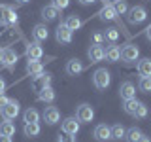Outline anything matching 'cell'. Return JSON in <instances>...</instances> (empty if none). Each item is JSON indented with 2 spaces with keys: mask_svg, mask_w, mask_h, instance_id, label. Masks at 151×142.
<instances>
[{
  "mask_svg": "<svg viewBox=\"0 0 151 142\" xmlns=\"http://www.w3.org/2000/svg\"><path fill=\"white\" fill-rule=\"evenodd\" d=\"M119 97L123 101H127V99H136V87L132 82H123L119 85Z\"/></svg>",
  "mask_w": 151,
  "mask_h": 142,
  "instance_id": "11",
  "label": "cell"
},
{
  "mask_svg": "<svg viewBox=\"0 0 151 142\" xmlns=\"http://www.w3.org/2000/svg\"><path fill=\"white\" fill-rule=\"evenodd\" d=\"M104 51H106V57H104V59H108L110 63H117V61L121 59V47L115 46V44H110Z\"/></svg>",
  "mask_w": 151,
  "mask_h": 142,
  "instance_id": "16",
  "label": "cell"
},
{
  "mask_svg": "<svg viewBox=\"0 0 151 142\" xmlns=\"http://www.w3.org/2000/svg\"><path fill=\"white\" fill-rule=\"evenodd\" d=\"M145 38H147V40L151 42V25H149L147 28H145Z\"/></svg>",
  "mask_w": 151,
  "mask_h": 142,
  "instance_id": "41",
  "label": "cell"
},
{
  "mask_svg": "<svg viewBox=\"0 0 151 142\" xmlns=\"http://www.w3.org/2000/svg\"><path fill=\"white\" fill-rule=\"evenodd\" d=\"M72 34L74 32L70 30L68 27L64 25V23H60L59 27H57V30H55V38H57V42H59V44H70V42H72Z\"/></svg>",
  "mask_w": 151,
  "mask_h": 142,
  "instance_id": "6",
  "label": "cell"
},
{
  "mask_svg": "<svg viewBox=\"0 0 151 142\" xmlns=\"http://www.w3.org/2000/svg\"><path fill=\"white\" fill-rule=\"evenodd\" d=\"M138 57H140V49L132 44L125 46L121 49V59L125 61V63H134V61H138Z\"/></svg>",
  "mask_w": 151,
  "mask_h": 142,
  "instance_id": "7",
  "label": "cell"
},
{
  "mask_svg": "<svg viewBox=\"0 0 151 142\" xmlns=\"http://www.w3.org/2000/svg\"><path fill=\"white\" fill-rule=\"evenodd\" d=\"M44 121L47 125H55V123L60 121V112L57 106H47L44 110Z\"/></svg>",
  "mask_w": 151,
  "mask_h": 142,
  "instance_id": "10",
  "label": "cell"
},
{
  "mask_svg": "<svg viewBox=\"0 0 151 142\" xmlns=\"http://www.w3.org/2000/svg\"><path fill=\"white\" fill-rule=\"evenodd\" d=\"M127 13H129V23L130 25H140V23H144L145 19H147V9L144 6H134Z\"/></svg>",
  "mask_w": 151,
  "mask_h": 142,
  "instance_id": "4",
  "label": "cell"
},
{
  "mask_svg": "<svg viewBox=\"0 0 151 142\" xmlns=\"http://www.w3.org/2000/svg\"><path fill=\"white\" fill-rule=\"evenodd\" d=\"M102 42H104V32H93L91 44L93 46H102Z\"/></svg>",
  "mask_w": 151,
  "mask_h": 142,
  "instance_id": "34",
  "label": "cell"
},
{
  "mask_svg": "<svg viewBox=\"0 0 151 142\" xmlns=\"http://www.w3.org/2000/svg\"><path fill=\"white\" fill-rule=\"evenodd\" d=\"M83 63L79 59H70L68 63H66V74L68 76H79L83 72Z\"/></svg>",
  "mask_w": 151,
  "mask_h": 142,
  "instance_id": "15",
  "label": "cell"
},
{
  "mask_svg": "<svg viewBox=\"0 0 151 142\" xmlns=\"http://www.w3.org/2000/svg\"><path fill=\"white\" fill-rule=\"evenodd\" d=\"M147 114H149V112H147V106H145L144 102H140L138 108H136V112L132 114V116H134L136 120H145V117H147Z\"/></svg>",
  "mask_w": 151,
  "mask_h": 142,
  "instance_id": "32",
  "label": "cell"
},
{
  "mask_svg": "<svg viewBox=\"0 0 151 142\" xmlns=\"http://www.w3.org/2000/svg\"><path fill=\"white\" fill-rule=\"evenodd\" d=\"M57 15H59V9H57L53 4H51V6H45L44 9H42V17H44V21H45V23L55 21Z\"/></svg>",
  "mask_w": 151,
  "mask_h": 142,
  "instance_id": "22",
  "label": "cell"
},
{
  "mask_svg": "<svg viewBox=\"0 0 151 142\" xmlns=\"http://www.w3.org/2000/svg\"><path fill=\"white\" fill-rule=\"evenodd\" d=\"M0 64H2V49H0Z\"/></svg>",
  "mask_w": 151,
  "mask_h": 142,
  "instance_id": "47",
  "label": "cell"
},
{
  "mask_svg": "<svg viewBox=\"0 0 151 142\" xmlns=\"http://www.w3.org/2000/svg\"><path fill=\"white\" fill-rule=\"evenodd\" d=\"M32 38H34V42H45L47 38H49V28H47L44 23H40V25H36L32 28Z\"/></svg>",
  "mask_w": 151,
  "mask_h": 142,
  "instance_id": "14",
  "label": "cell"
},
{
  "mask_svg": "<svg viewBox=\"0 0 151 142\" xmlns=\"http://www.w3.org/2000/svg\"><path fill=\"white\" fill-rule=\"evenodd\" d=\"M142 135H144V133H142L138 127H130V129L125 133V138H127V142H138Z\"/></svg>",
  "mask_w": 151,
  "mask_h": 142,
  "instance_id": "27",
  "label": "cell"
},
{
  "mask_svg": "<svg viewBox=\"0 0 151 142\" xmlns=\"http://www.w3.org/2000/svg\"><path fill=\"white\" fill-rule=\"evenodd\" d=\"M53 6L57 9H66L70 6V0H53Z\"/></svg>",
  "mask_w": 151,
  "mask_h": 142,
  "instance_id": "37",
  "label": "cell"
},
{
  "mask_svg": "<svg viewBox=\"0 0 151 142\" xmlns=\"http://www.w3.org/2000/svg\"><path fill=\"white\" fill-rule=\"evenodd\" d=\"M136 68L142 78H151V59H140Z\"/></svg>",
  "mask_w": 151,
  "mask_h": 142,
  "instance_id": "21",
  "label": "cell"
},
{
  "mask_svg": "<svg viewBox=\"0 0 151 142\" xmlns=\"http://www.w3.org/2000/svg\"><path fill=\"white\" fill-rule=\"evenodd\" d=\"M59 142H76V135L63 133V135H59Z\"/></svg>",
  "mask_w": 151,
  "mask_h": 142,
  "instance_id": "38",
  "label": "cell"
},
{
  "mask_svg": "<svg viewBox=\"0 0 151 142\" xmlns=\"http://www.w3.org/2000/svg\"><path fill=\"white\" fill-rule=\"evenodd\" d=\"M93 136H94V138H96L98 142L111 140V127H108L106 123H100V125H96V127H94Z\"/></svg>",
  "mask_w": 151,
  "mask_h": 142,
  "instance_id": "8",
  "label": "cell"
},
{
  "mask_svg": "<svg viewBox=\"0 0 151 142\" xmlns=\"http://www.w3.org/2000/svg\"><path fill=\"white\" fill-rule=\"evenodd\" d=\"M15 2H17V4H28L30 0H15Z\"/></svg>",
  "mask_w": 151,
  "mask_h": 142,
  "instance_id": "45",
  "label": "cell"
},
{
  "mask_svg": "<svg viewBox=\"0 0 151 142\" xmlns=\"http://www.w3.org/2000/svg\"><path fill=\"white\" fill-rule=\"evenodd\" d=\"M0 112H2L4 120H15V117L19 116V112H21V106H19V102L15 101V99H9L8 104Z\"/></svg>",
  "mask_w": 151,
  "mask_h": 142,
  "instance_id": "5",
  "label": "cell"
},
{
  "mask_svg": "<svg viewBox=\"0 0 151 142\" xmlns=\"http://www.w3.org/2000/svg\"><path fill=\"white\" fill-rule=\"evenodd\" d=\"M93 83H94V87H96V89H108V87H110V83H111L110 72H108L106 68H98L96 72L93 74Z\"/></svg>",
  "mask_w": 151,
  "mask_h": 142,
  "instance_id": "3",
  "label": "cell"
},
{
  "mask_svg": "<svg viewBox=\"0 0 151 142\" xmlns=\"http://www.w3.org/2000/svg\"><path fill=\"white\" fill-rule=\"evenodd\" d=\"M138 89L142 93H151V78H140Z\"/></svg>",
  "mask_w": 151,
  "mask_h": 142,
  "instance_id": "33",
  "label": "cell"
},
{
  "mask_svg": "<svg viewBox=\"0 0 151 142\" xmlns=\"http://www.w3.org/2000/svg\"><path fill=\"white\" fill-rule=\"evenodd\" d=\"M98 17H100L102 21H113V19L117 17V13H115V9H113L111 4H104V8L98 12Z\"/></svg>",
  "mask_w": 151,
  "mask_h": 142,
  "instance_id": "19",
  "label": "cell"
},
{
  "mask_svg": "<svg viewBox=\"0 0 151 142\" xmlns=\"http://www.w3.org/2000/svg\"><path fill=\"white\" fill-rule=\"evenodd\" d=\"M17 21H19V17H17V13H15V9H12V12H9V15L6 17V25H17Z\"/></svg>",
  "mask_w": 151,
  "mask_h": 142,
  "instance_id": "36",
  "label": "cell"
},
{
  "mask_svg": "<svg viewBox=\"0 0 151 142\" xmlns=\"http://www.w3.org/2000/svg\"><path fill=\"white\" fill-rule=\"evenodd\" d=\"M79 125H81V123L76 120V117H66V120H63V123H60V131L68 133V135H78Z\"/></svg>",
  "mask_w": 151,
  "mask_h": 142,
  "instance_id": "9",
  "label": "cell"
},
{
  "mask_svg": "<svg viewBox=\"0 0 151 142\" xmlns=\"http://www.w3.org/2000/svg\"><path fill=\"white\" fill-rule=\"evenodd\" d=\"M125 133H127V129L121 125V123L113 125V127H111V140H121V138H125Z\"/></svg>",
  "mask_w": 151,
  "mask_h": 142,
  "instance_id": "31",
  "label": "cell"
},
{
  "mask_svg": "<svg viewBox=\"0 0 151 142\" xmlns=\"http://www.w3.org/2000/svg\"><path fill=\"white\" fill-rule=\"evenodd\" d=\"M0 135H4V136H13L15 135V125L12 123V120H4L0 123Z\"/></svg>",
  "mask_w": 151,
  "mask_h": 142,
  "instance_id": "25",
  "label": "cell"
},
{
  "mask_svg": "<svg viewBox=\"0 0 151 142\" xmlns=\"http://www.w3.org/2000/svg\"><path fill=\"white\" fill-rule=\"evenodd\" d=\"M64 25H66V27L70 28V30L74 32V30H78V28L83 25V21H81V19H79L78 15H68V17L64 19Z\"/></svg>",
  "mask_w": 151,
  "mask_h": 142,
  "instance_id": "26",
  "label": "cell"
},
{
  "mask_svg": "<svg viewBox=\"0 0 151 142\" xmlns=\"http://www.w3.org/2000/svg\"><path fill=\"white\" fill-rule=\"evenodd\" d=\"M55 91H53V87H45V89H42L40 93H38V101L40 102H45V104H51V102H55Z\"/></svg>",
  "mask_w": 151,
  "mask_h": 142,
  "instance_id": "18",
  "label": "cell"
},
{
  "mask_svg": "<svg viewBox=\"0 0 151 142\" xmlns=\"http://www.w3.org/2000/svg\"><path fill=\"white\" fill-rule=\"evenodd\" d=\"M23 121L25 123H38L40 121V114H38L36 108H27L23 112Z\"/></svg>",
  "mask_w": 151,
  "mask_h": 142,
  "instance_id": "23",
  "label": "cell"
},
{
  "mask_svg": "<svg viewBox=\"0 0 151 142\" xmlns=\"http://www.w3.org/2000/svg\"><path fill=\"white\" fill-rule=\"evenodd\" d=\"M76 120L79 123H91L94 120V110H93L91 104H87V102L79 104V106L76 108Z\"/></svg>",
  "mask_w": 151,
  "mask_h": 142,
  "instance_id": "2",
  "label": "cell"
},
{
  "mask_svg": "<svg viewBox=\"0 0 151 142\" xmlns=\"http://www.w3.org/2000/svg\"><path fill=\"white\" fill-rule=\"evenodd\" d=\"M87 55H89V61H91V63H100V61H104V57H106V51H104L102 46H93L91 44Z\"/></svg>",
  "mask_w": 151,
  "mask_h": 142,
  "instance_id": "13",
  "label": "cell"
},
{
  "mask_svg": "<svg viewBox=\"0 0 151 142\" xmlns=\"http://www.w3.org/2000/svg\"><path fill=\"white\" fill-rule=\"evenodd\" d=\"M17 53L13 49H9V47H6V49H2V66H8V68H13V66L17 64Z\"/></svg>",
  "mask_w": 151,
  "mask_h": 142,
  "instance_id": "12",
  "label": "cell"
},
{
  "mask_svg": "<svg viewBox=\"0 0 151 142\" xmlns=\"http://www.w3.org/2000/svg\"><path fill=\"white\" fill-rule=\"evenodd\" d=\"M51 82H53V74H49V72H42V74H36V76H32L30 87H32V91L40 93L42 89L49 87V85H51Z\"/></svg>",
  "mask_w": 151,
  "mask_h": 142,
  "instance_id": "1",
  "label": "cell"
},
{
  "mask_svg": "<svg viewBox=\"0 0 151 142\" xmlns=\"http://www.w3.org/2000/svg\"><path fill=\"white\" fill-rule=\"evenodd\" d=\"M138 142H151V138H149V136H144V135H142Z\"/></svg>",
  "mask_w": 151,
  "mask_h": 142,
  "instance_id": "43",
  "label": "cell"
},
{
  "mask_svg": "<svg viewBox=\"0 0 151 142\" xmlns=\"http://www.w3.org/2000/svg\"><path fill=\"white\" fill-rule=\"evenodd\" d=\"M8 101H9V99L6 97V95H4V93H0V110H2V108L8 104Z\"/></svg>",
  "mask_w": 151,
  "mask_h": 142,
  "instance_id": "39",
  "label": "cell"
},
{
  "mask_svg": "<svg viewBox=\"0 0 151 142\" xmlns=\"http://www.w3.org/2000/svg\"><path fill=\"white\" fill-rule=\"evenodd\" d=\"M40 123H25V127H23V133H25V136L28 138H34V136L40 135Z\"/></svg>",
  "mask_w": 151,
  "mask_h": 142,
  "instance_id": "24",
  "label": "cell"
},
{
  "mask_svg": "<svg viewBox=\"0 0 151 142\" xmlns=\"http://www.w3.org/2000/svg\"><path fill=\"white\" fill-rule=\"evenodd\" d=\"M113 9H115L117 15H125L127 12H129V4H127V0H113Z\"/></svg>",
  "mask_w": 151,
  "mask_h": 142,
  "instance_id": "28",
  "label": "cell"
},
{
  "mask_svg": "<svg viewBox=\"0 0 151 142\" xmlns=\"http://www.w3.org/2000/svg\"><path fill=\"white\" fill-rule=\"evenodd\" d=\"M138 104H140V101H136V99H127L125 104H123V110H125V114L132 116L136 112V108H138Z\"/></svg>",
  "mask_w": 151,
  "mask_h": 142,
  "instance_id": "29",
  "label": "cell"
},
{
  "mask_svg": "<svg viewBox=\"0 0 151 142\" xmlns=\"http://www.w3.org/2000/svg\"><path fill=\"white\" fill-rule=\"evenodd\" d=\"M12 9H13L12 6H6V4H0V21H2V23L6 21V17L9 15V12H12Z\"/></svg>",
  "mask_w": 151,
  "mask_h": 142,
  "instance_id": "35",
  "label": "cell"
},
{
  "mask_svg": "<svg viewBox=\"0 0 151 142\" xmlns=\"http://www.w3.org/2000/svg\"><path fill=\"white\" fill-rule=\"evenodd\" d=\"M81 4H93V2H96V0H79Z\"/></svg>",
  "mask_w": 151,
  "mask_h": 142,
  "instance_id": "44",
  "label": "cell"
},
{
  "mask_svg": "<svg viewBox=\"0 0 151 142\" xmlns=\"http://www.w3.org/2000/svg\"><path fill=\"white\" fill-rule=\"evenodd\" d=\"M104 40H108L110 44H115V42L119 40V30H117V28H113V27L106 28V30H104Z\"/></svg>",
  "mask_w": 151,
  "mask_h": 142,
  "instance_id": "30",
  "label": "cell"
},
{
  "mask_svg": "<svg viewBox=\"0 0 151 142\" xmlns=\"http://www.w3.org/2000/svg\"><path fill=\"white\" fill-rule=\"evenodd\" d=\"M27 72L30 74V76L42 74V72H44V64H42V61H36V59H28V61H27Z\"/></svg>",
  "mask_w": 151,
  "mask_h": 142,
  "instance_id": "20",
  "label": "cell"
},
{
  "mask_svg": "<svg viewBox=\"0 0 151 142\" xmlns=\"http://www.w3.org/2000/svg\"><path fill=\"white\" fill-rule=\"evenodd\" d=\"M102 2H104V4H111L113 0H102Z\"/></svg>",
  "mask_w": 151,
  "mask_h": 142,
  "instance_id": "46",
  "label": "cell"
},
{
  "mask_svg": "<svg viewBox=\"0 0 151 142\" xmlns=\"http://www.w3.org/2000/svg\"><path fill=\"white\" fill-rule=\"evenodd\" d=\"M0 142H12V136H4V135H0Z\"/></svg>",
  "mask_w": 151,
  "mask_h": 142,
  "instance_id": "42",
  "label": "cell"
},
{
  "mask_svg": "<svg viewBox=\"0 0 151 142\" xmlns=\"http://www.w3.org/2000/svg\"><path fill=\"white\" fill-rule=\"evenodd\" d=\"M27 57H28V59H36V61H40L42 57H44V49H42L40 42H32V44L28 46V49H27Z\"/></svg>",
  "mask_w": 151,
  "mask_h": 142,
  "instance_id": "17",
  "label": "cell"
},
{
  "mask_svg": "<svg viewBox=\"0 0 151 142\" xmlns=\"http://www.w3.org/2000/svg\"><path fill=\"white\" fill-rule=\"evenodd\" d=\"M4 89H6V80L0 76V93H4Z\"/></svg>",
  "mask_w": 151,
  "mask_h": 142,
  "instance_id": "40",
  "label": "cell"
}]
</instances>
